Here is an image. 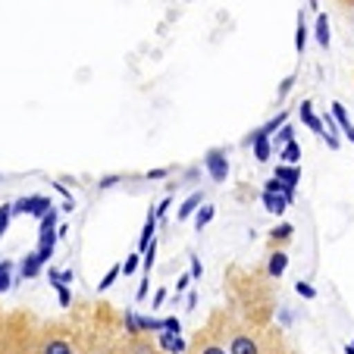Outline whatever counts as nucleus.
Returning a JSON list of instances; mask_svg holds the SVG:
<instances>
[{
	"instance_id": "38",
	"label": "nucleus",
	"mask_w": 354,
	"mask_h": 354,
	"mask_svg": "<svg viewBox=\"0 0 354 354\" xmlns=\"http://www.w3.org/2000/svg\"><path fill=\"white\" fill-rule=\"evenodd\" d=\"M145 295H147V279H141V286H138V301L145 298Z\"/></svg>"
},
{
	"instance_id": "26",
	"label": "nucleus",
	"mask_w": 354,
	"mask_h": 354,
	"mask_svg": "<svg viewBox=\"0 0 354 354\" xmlns=\"http://www.w3.org/2000/svg\"><path fill=\"white\" fill-rule=\"evenodd\" d=\"M13 261H0V292H7L13 286Z\"/></svg>"
},
{
	"instance_id": "27",
	"label": "nucleus",
	"mask_w": 354,
	"mask_h": 354,
	"mask_svg": "<svg viewBox=\"0 0 354 354\" xmlns=\"http://www.w3.org/2000/svg\"><path fill=\"white\" fill-rule=\"evenodd\" d=\"M317 41H320V47H329V19L326 16H317Z\"/></svg>"
},
{
	"instance_id": "3",
	"label": "nucleus",
	"mask_w": 354,
	"mask_h": 354,
	"mask_svg": "<svg viewBox=\"0 0 354 354\" xmlns=\"http://www.w3.org/2000/svg\"><path fill=\"white\" fill-rule=\"evenodd\" d=\"M0 354H41V320L32 310L3 314Z\"/></svg>"
},
{
	"instance_id": "21",
	"label": "nucleus",
	"mask_w": 354,
	"mask_h": 354,
	"mask_svg": "<svg viewBox=\"0 0 354 354\" xmlns=\"http://www.w3.org/2000/svg\"><path fill=\"white\" fill-rule=\"evenodd\" d=\"M263 192H270V194H282V198L292 204L295 201V188H288V185H282L279 179H267V185H263Z\"/></svg>"
},
{
	"instance_id": "1",
	"label": "nucleus",
	"mask_w": 354,
	"mask_h": 354,
	"mask_svg": "<svg viewBox=\"0 0 354 354\" xmlns=\"http://www.w3.org/2000/svg\"><path fill=\"white\" fill-rule=\"evenodd\" d=\"M223 342L229 354H295L286 333L276 323L267 326L245 323L229 308H223Z\"/></svg>"
},
{
	"instance_id": "30",
	"label": "nucleus",
	"mask_w": 354,
	"mask_h": 354,
	"mask_svg": "<svg viewBox=\"0 0 354 354\" xmlns=\"http://www.w3.org/2000/svg\"><path fill=\"white\" fill-rule=\"evenodd\" d=\"M120 267H122V273H126V276H132L135 270L141 267V254H138V251H135V254H129V257H126V263H120Z\"/></svg>"
},
{
	"instance_id": "33",
	"label": "nucleus",
	"mask_w": 354,
	"mask_h": 354,
	"mask_svg": "<svg viewBox=\"0 0 354 354\" xmlns=\"http://www.w3.org/2000/svg\"><path fill=\"white\" fill-rule=\"evenodd\" d=\"M57 298H60V308H69L73 304V292H69V286H54Z\"/></svg>"
},
{
	"instance_id": "23",
	"label": "nucleus",
	"mask_w": 354,
	"mask_h": 354,
	"mask_svg": "<svg viewBox=\"0 0 354 354\" xmlns=\"http://www.w3.org/2000/svg\"><path fill=\"white\" fill-rule=\"evenodd\" d=\"M120 276H122V267H120V263H113V267L104 273V279L97 282V292H107V288H113V282L120 279Z\"/></svg>"
},
{
	"instance_id": "6",
	"label": "nucleus",
	"mask_w": 354,
	"mask_h": 354,
	"mask_svg": "<svg viewBox=\"0 0 354 354\" xmlns=\"http://www.w3.org/2000/svg\"><path fill=\"white\" fill-rule=\"evenodd\" d=\"M116 354H163L154 335H120L116 342Z\"/></svg>"
},
{
	"instance_id": "40",
	"label": "nucleus",
	"mask_w": 354,
	"mask_h": 354,
	"mask_svg": "<svg viewBox=\"0 0 354 354\" xmlns=\"http://www.w3.org/2000/svg\"><path fill=\"white\" fill-rule=\"evenodd\" d=\"M339 3H342L345 10H351V13H354V0H339Z\"/></svg>"
},
{
	"instance_id": "9",
	"label": "nucleus",
	"mask_w": 354,
	"mask_h": 354,
	"mask_svg": "<svg viewBox=\"0 0 354 354\" xmlns=\"http://www.w3.org/2000/svg\"><path fill=\"white\" fill-rule=\"evenodd\" d=\"M292 239H295V226H292V223H279V226L270 229L267 245H270V251H286Z\"/></svg>"
},
{
	"instance_id": "31",
	"label": "nucleus",
	"mask_w": 354,
	"mask_h": 354,
	"mask_svg": "<svg viewBox=\"0 0 354 354\" xmlns=\"http://www.w3.org/2000/svg\"><path fill=\"white\" fill-rule=\"evenodd\" d=\"M295 292H298L301 298H308V301H310V298H317V288L310 286V282H301V279L295 282Z\"/></svg>"
},
{
	"instance_id": "22",
	"label": "nucleus",
	"mask_w": 354,
	"mask_h": 354,
	"mask_svg": "<svg viewBox=\"0 0 354 354\" xmlns=\"http://www.w3.org/2000/svg\"><path fill=\"white\" fill-rule=\"evenodd\" d=\"M214 216H216V207H214V204H204V207H198V214H194V229L201 232V229L207 226Z\"/></svg>"
},
{
	"instance_id": "14",
	"label": "nucleus",
	"mask_w": 354,
	"mask_h": 354,
	"mask_svg": "<svg viewBox=\"0 0 354 354\" xmlns=\"http://www.w3.org/2000/svg\"><path fill=\"white\" fill-rule=\"evenodd\" d=\"M154 232H157V214H154V210H147L145 229H141V235H138V254H145V251H147V245L154 241Z\"/></svg>"
},
{
	"instance_id": "29",
	"label": "nucleus",
	"mask_w": 354,
	"mask_h": 354,
	"mask_svg": "<svg viewBox=\"0 0 354 354\" xmlns=\"http://www.w3.org/2000/svg\"><path fill=\"white\" fill-rule=\"evenodd\" d=\"M10 220H13V210H10V204H0V239L7 235Z\"/></svg>"
},
{
	"instance_id": "17",
	"label": "nucleus",
	"mask_w": 354,
	"mask_h": 354,
	"mask_svg": "<svg viewBox=\"0 0 354 354\" xmlns=\"http://www.w3.org/2000/svg\"><path fill=\"white\" fill-rule=\"evenodd\" d=\"M201 204H204V194H201V192H194V194H188V198H185V204H182V207H179V214H176V220H188V216H194V214H198V207H201Z\"/></svg>"
},
{
	"instance_id": "25",
	"label": "nucleus",
	"mask_w": 354,
	"mask_h": 354,
	"mask_svg": "<svg viewBox=\"0 0 354 354\" xmlns=\"http://www.w3.org/2000/svg\"><path fill=\"white\" fill-rule=\"evenodd\" d=\"M288 141H295V129L292 126H282L279 132H276V138H270V145H273V151H279V147H286Z\"/></svg>"
},
{
	"instance_id": "35",
	"label": "nucleus",
	"mask_w": 354,
	"mask_h": 354,
	"mask_svg": "<svg viewBox=\"0 0 354 354\" xmlns=\"http://www.w3.org/2000/svg\"><path fill=\"white\" fill-rule=\"evenodd\" d=\"M163 301H167V288H157V295H154V304H151V308H160Z\"/></svg>"
},
{
	"instance_id": "19",
	"label": "nucleus",
	"mask_w": 354,
	"mask_h": 354,
	"mask_svg": "<svg viewBox=\"0 0 354 354\" xmlns=\"http://www.w3.org/2000/svg\"><path fill=\"white\" fill-rule=\"evenodd\" d=\"M261 198H263V207H267V210H270V214H273V216H282V214H286L288 201L282 198V194H270V192H263Z\"/></svg>"
},
{
	"instance_id": "4",
	"label": "nucleus",
	"mask_w": 354,
	"mask_h": 354,
	"mask_svg": "<svg viewBox=\"0 0 354 354\" xmlns=\"http://www.w3.org/2000/svg\"><path fill=\"white\" fill-rule=\"evenodd\" d=\"M85 326L79 320H41V354H82Z\"/></svg>"
},
{
	"instance_id": "20",
	"label": "nucleus",
	"mask_w": 354,
	"mask_h": 354,
	"mask_svg": "<svg viewBox=\"0 0 354 354\" xmlns=\"http://www.w3.org/2000/svg\"><path fill=\"white\" fill-rule=\"evenodd\" d=\"M333 120L342 126L345 138H351V141H354V126H351V120H348V113H345V107H342V104H333Z\"/></svg>"
},
{
	"instance_id": "12",
	"label": "nucleus",
	"mask_w": 354,
	"mask_h": 354,
	"mask_svg": "<svg viewBox=\"0 0 354 354\" xmlns=\"http://www.w3.org/2000/svg\"><path fill=\"white\" fill-rule=\"evenodd\" d=\"M286 267H288V254H286V251H270L267 267H263V276H267V279H279V276L286 273Z\"/></svg>"
},
{
	"instance_id": "24",
	"label": "nucleus",
	"mask_w": 354,
	"mask_h": 354,
	"mask_svg": "<svg viewBox=\"0 0 354 354\" xmlns=\"http://www.w3.org/2000/svg\"><path fill=\"white\" fill-rule=\"evenodd\" d=\"M304 44H308V26H304V16L298 13V28H295V50L304 54Z\"/></svg>"
},
{
	"instance_id": "43",
	"label": "nucleus",
	"mask_w": 354,
	"mask_h": 354,
	"mask_svg": "<svg viewBox=\"0 0 354 354\" xmlns=\"http://www.w3.org/2000/svg\"><path fill=\"white\" fill-rule=\"evenodd\" d=\"M351 345H354V339H351Z\"/></svg>"
},
{
	"instance_id": "2",
	"label": "nucleus",
	"mask_w": 354,
	"mask_h": 354,
	"mask_svg": "<svg viewBox=\"0 0 354 354\" xmlns=\"http://www.w3.org/2000/svg\"><path fill=\"white\" fill-rule=\"evenodd\" d=\"M229 292H232V314L245 323H257V326H267L273 323V292L267 286V276L261 273H241L232 270L229 273Z\"/></svg>"
},
{
	"instance_id": "13",
	"label": "nucleus",
	"mask_w": 354,
	"mask_h": 354,
	"mask_svg": "<svg viewBox=\"0 0 354 354\" xmlns=\"http://www.w3.org/2000/svg\"><path fill=\"white\" fill-rule=\"evenodd\" d=\"M301 122H304V126H308L310 132L326 135V129H323V120L314 113V104H310V100H304V104H301Z\"/></svg>"
},
{
	"instance_id": "28",
	"label": "nucleus",
	"mask_w": 354,
	"mask_h": 354,
	"mask_svg": "<svg viewBox=\"0 0 354 354\" xmlns=\"http://www.w3.org/2000/svg\"><path fill=\"white\" fill-rule=\"evenodd\" d=\"M286 120H288V113H286V110H282V113H279V116H276V120H270V122H267V126H263V129H261V132H263V135H267V138H273V135H276V132H279V129H282V126H286Z\"/></svg>"
},
{
	"instance_id": "41",
	"label": "nucleus",
	"mask_w": 354,
	"mask_h": 354,
	"mask_svg": "<svg viewBox=\"0 0 354 354\" xmlns=\"http://www.w3.org/2000/svg\"><path fill=\"white\" fill-rule=\"evenodd\" d=\"M345 354H354V345H345Z\"/></svg>"
},
{
	"instance_id": "39",
	"label": "nucleus",
	"mask_w": 354,
	"mask_h": 354,
	"mask_svg": "<svg viewBox=\"0 0 354 354\" xmlns=\"http://www.w3.org/2000/svg\"><path fill=\"white\" fill-rule=\"evenodd\" d=\"M292 82H295V79H286V82H282V88H279V97L288 91V88H292Z\"/></svg>"
},
{
	"instance_id": "37",
	"label": "nucleus",
	"mask_w": 354,
	"mask_h": 354,
	"mask_svg": "<svg viewBox=\"0 0 354 354\" xmlns=\"http://www.w3.org/2000/svg\"><path fill=\"white\" fill-rule=\"evenodd\" d=\"M188 279H192V276H182L179 282H176V292H185V286H188Z\"/></svg>"
},
{
	"instance_id": "32",
	"label": "nucleus",
	"mask_w": 354,
	"mask_h": 354,
	"mask_svg": "<svg viewBox=\"0 0 354 354\" xmlns=\"http://www.w3.org/2000/svg\"><path fill=\"white\" fill-rule=\"evenodd\" d=\"M163 333L182 335V323H179V317H163Z\"/></svg>"
},
{
	"instance_id": "18",
	"label": "nucleus",
	"mask_w": 354,
	"mask_h": 354,
	"mask_svg": "<svg viewBox=\"0 0 354 354\" xmlns=\"http://www.w3.org/2000/svg\"><path fill=\"white\" fill-rule=\"evenodd\" d=\"M279 163H286V167H298L301 163V145L298 141H288L286 147H279Z\"/></svg>"
},
{
	"instance_id": "42",
	"label": "nucleus",
	"mask_w": 354,
	"mask_h": 354,
	"mask_svg": "<svg viewBox=\"0 0 354 354\" xmlns=\"http://www.w3.org/2000/svg\"><path fill=\"white\" fill-rule=\"evenodd\" d=\"M0 326H3V314H0Z\"/></svg>"
},
{
	"instance_id": "15",
	"label": "nucleus",
	"mask_w": 354,
	"mask_h": 354,
	"mask_svg": "<svg viewBox=\"0 0 354 354\" xmlns=\"http://www.w3.org/2000/svg\"><path fill=\"white\" fill-rule=\"evenodd\" d=\"M41 270H44V261H41L35 251H28V254L22 257V263H19V276H22V279H35Z\"/></svg>"
},
{
	"instance_id": "16",
	"label": "nucleus",
	"mask_w": 354,
	"mask_h": 354,
	"mask_svg": "<svg viewBox=\"0 0 354 354\" xmlns=\"http://www.w3.org/2000/svg\"><path fill=\"white\" fill-rule=\"evenodd\" d=\"M273 179H279L282 185H288V188H298V182H301V167H286V163H276Z\"/></svg>"
},
{
	"instance_id": "36",
	"label": "nucleus",
	"mask_w": 354,
	"mask_h": 354,
	"mask_svg": "<svg viewBox=\"0 0 354 354\" xmlns=\"http://www.w3.org/2000/svg\"><path fill=\"white\" fill-rule=\"evenodd\" d=\"M167 173H169V169H151V173H147V179H163Z\"/></svg>"
},
{
	"instance_id": "10",
	"label": "nucleus",
	"mask_w": 354,
	"mask_h": 354,
	"mask_svg": "<svg viewBox=\"0 0 354 354\" xmlns=\"http://www.w3.org/2000/svg\"><path fill=\"white\" fill-rule=\"evenodd\" d=\"M248 145L254 147V157H257V163H267L270 157H273V145H270V138L257 129V132H251V138H248Z\"/></svg>"
},
{
	"instance_id": "7",
	"label": "nucleus",
	"mask_w": 354,
	"mask_h": 354,
	"mask_svg": "<svg viewBox=\"0 0 354 354\" xmlns=\"http://www.w3.org/2000/svg\"><path fill=\"white\" fill-rule=\"evenodd\" d=\"M50 207H54V204H50V198H44V194H28V198H19L16 204H10L13 216L28 214V216H35V220H41Z\"/></svg>"
},
{
	"instance_id": "11",
	"label": "nucleus",
	"mask_w": 354,
	"mask_h": 354,
	"mask_svg": "<svg viewBox=\"0 0 354 354\" xmlns=\"http://www.w3.org/2000/svg\"><path fill=\"white\" fill-rule=\"evenodd\" d=\"M154 339H157V345H160L163 354H185V348H188V342L182 339V335H173V333H157Z\"/></svg>"
},
{
	"instance_id": "5",
	"label": "nucleus",
	"mask_w": 354,
	"mask_h": 354,
	"mask_svg": "<svg viewBox=\"0 0 354 354\" xmlns=\"http://www.w3.org/2000/svg\"><path fill=\"white\" fill-rule=\"evenodd\" d=\"M185 354H229L223 342V308L214 310L204 326H198V333L188 339Z\"/></svg>"
},
{
	"instance_id": "8",
	"label": "nucleus",
	"mask_w": 354,
	"mask_h": 354,
	"mask_svg": "<svg viewBox=\"0 0 354 354\" xmlns=\"http://www.w3.org/2000/svg\"><path fill=\"white\" fill-rule=\"evenodd\" d=\"M204 167H207V173H210V179H214V182H226V176H229V160H226V154H223L220 147L207 151V157H204Z\"/></svg>"
},
{
	"instance_id": "34",
	"label": "nucleus",
	"mask_w": 354,
	"mask_h": 354,
	"mask_svg": "<svg viewBox=\"0 0 354 354\" xmlns=\"http://www.w3.org/2000/svg\"><path fill=\"white\" fill-rule=\"evenodd\" d=\"M201 273H204L201 261H198V257H192V273H188V276H192V279H201Z\"/></svg>"
}]
</instances>
